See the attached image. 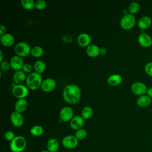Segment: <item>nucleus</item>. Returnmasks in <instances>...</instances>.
Masks as SVG:
<instances>
[{"label":"nucleus","instance_id":"obj_6","mask_svg":"<svg viewBox=\"0 0 152 152\" xmlns=\"http://www.w3.org/2000/svg\"><path fill=\"white\" fill-rule=\"evenodd\" d=\"M12 93L18 99H25L28 94V88L23 84H16L12 89Z\"/></svg>","mask_w":152,"mask_h":152},{"label":"nucleus","instance_id":"obj_41","mask_svg":"<svg viewBox=\"0 0 152 152\" xmlns=\"http://www.w3.org/2000/svg\"><path fill=\"white\" fill-rule=\"evenodd\" d=\"M56 152H59V151H56Z\"/></svg>","mask_w":152,"mask_h":152},{"label":"nucleus","instance_id":"obj_23","mask_svg":"<svg viewBox=\"0 0 152 152\" xmlns=\"http://www.w3.org/2000/svg\"><path fill=\"white\" fill-rule=\"evenodd\" d=\"M136 102L138 106L144 107L150 104L151 102V99L148 95H142L139 96L137 98Z\"/></svg>","mask_w":152,"mask_h":152},{"label":"nucleus","instance_id":"obj_14","mask_svg":"<svg viewBox=\"0 0 152 152\" xmlns=\"http://www.w3.org/2000/svg\"><path fill=\"white\" fill-rule=\"evenodd\" d=\"M91 38L90 36L86 33H82L77 37V43L81 47H87L91 45Z\"/></svg>","mask_w":152,"mask_h":152},{"label":"nucleus","instance_id":"obj_34","mask_svg":"<svg viewBox=\"0 0 152 152\" xmlns=\"http://www.w3.org/2000/svg\"><path fill=\"white\" fill-rule=\"evenodd\" d=\"M23 71H24L25 73H28V74L32 72L33 70V66L30 64H24L23 68L21 69Z\"/></svg>","mask_w":152,"mask_h":152},{"label":"nucleus","instance_id":"obj_2","mask_svg":"<svg viewBox=\"0 0 152 152\" xmlns=\"http://www.w3.org/2000/svg\"><path fill=\"white\" fill-rule=\"evenodd\" d=\"M43 80L41 74L36 72H32L27 76L26 80V86L28 89L31 90H36L41 87Z\"/></svg>","mask_w":152,"mask_h":152},{"label":"nucleus","instance_id":"obj_11","mask_svg":"<svg viewBox=\"0 0 152 152\" xmlns=\"http://www.w3.org/2000/svg\"><path fill=\"white\" fill-rule=\"evenodd\" d=\"M10 119L12 124L17 128H20L23 126L24 124V119L21 113L15 110L13 111L10 116Z\"/></svg>","mask_w":152,"mask_h":152},{"label":"nucleus","instance_id":"obj_27","mask_svg":"<svg viewBox=\"0 0 152 152\" xmlns=\"http://www.w3.org/2000/svg\"><path fill=\"white\" fill-rule=\"evenodd\" d=\"M44 53L43 49L40 46H35L31 50V55L34 58L41 57Z\"/></svg>","mask_w":152,"mask_h":152},{"label":"nucleus","instance_id":"obj_31","mask_svg":"<svg viewBox=\"0 0 152 152\" xmlns=\"http://www.w3.org/2000/svg\"><path fill=\"white\" fill-rule=\"evenodd\" d=\"M46 7V2L44 0H37L35 2V8L38 10H43Z\"/></svg>","mask_w":152,"mask_h":152},{"label":"nucleus","instance_id":"obj_28","mask_svg":"<svg viewBox=\"0 0 152 152\" xmlns=\"http://www.w3.org/2000/svg\"><path fill=\"white\" fill-rule=\"evenodd\" d=\"M21 6L26 10H31L35 8V2L33 0H21Z\"/></svg>","mask_w":152,"mask_h":152},{"label":"nucleus","instance_id":"obj_20","mask_svg":"<svg viewBox=\"0 0 152 152\" xmlns=\"http://www.w3.org/2000/svg\"><path fill=\"white\" fill-rule=\"evenodd\" d=\"M151 19L148 16H142L138 21V26L141 30L148 28L151 24Z\"/></svg>","mask_w":152,"mask_h":152},{"label":"nucleus","instance_id":"obj_7","mask_svg":"<svg viewBox=\"0 0 152 152\" xmlns=\"http://www.w3.org/2000/svg\"><path fill=\"white\" fill-rule=\"evenodd\" d=\"M147 90L148 89L146 85L144 83L140 81L134 83L131 86V91L134 94L138 95L140 96L145 95V93L147 92Z\"/></svg>","mask_w":152,"mask_h":152},{"label":"nucleus","instance_id":"obj_4","mask_svg":"<svg viewBox=\"0 0 152 152\" xmlns=\"http://www.w3.org/2000/svg\"><path fill=\"white\" fill-rule=\"evenodd\" d=\"M31 48L28 43L25 42L17 43L14 47V52L16 55L21 57H26L31 53Z\"/></svg>","mask_w":152,"mask_h":152},{"label":"nucleus","instance_id":"obj_35","mask_svg":"<svg viewBox=\"0 0 152 152\" xmlns=\"http://www.w3.org/2000/svg\"><path fill=\"white\" fill-rule=\"evenodd\" d=\"M145 71L150 76L152 77V62H150L146 64L145 65Z\"/></svg>","mask_w":152,"mask_h":152},{"label":"nucleus","instance_id":"obj_9","mask_svg":"<svg viewBox=\"0 0 152 152\" xmlns=\"http://www.w3.org/2000/svg\"><path fill=\"white\" fill-rule=\"evenodd\" d=\"M74 117V111L69 106H65L59 112V118L64 122H70Z\"/></svg>","mask_w":152,"mask_h":152},{"label":"nucleus","instance_id":"obj_3","mask_svg":"<svg viewBox=\"0 0 152 152\" xmlns=\"http://www.w3.org/2000/svg\"><path fill=\"white\" fill-rule=\"evenodd\" d=\"M27 146L26 138L21 135L15 136L14 139L11 141L10 147L12 152H22Z\"/></svg>","mask_w":152,"mask_h":152},{"label":"nucleus","instance_id":"obj_5","mask_svg":"<svg viewBox=\"0 0 152 152\" xmlns=\"http://www.w3.org/2000/svg\"><path fill=\"white\" fill-rule=\"evenodd\" d=\"M136 23V19L134 15L128 14L124 15L120 20V26L125 30H131L132 28Z\"/></svg>","mask_w":152,"mask_h":152},{"label":"nucleus","instance_id":"obj_37","mask_svg":"<svg viewBox=\"0 0 152 152\" xmlns=\"http://www.w3.org/2000/svg\"><path fill=\"white\" fill-rule=\"evenodd\" d=\"M147 95H148L150 98L152 97V87H151V88H148V89L147 90Z\"/></svg>","mask_w":152,"mask_h":152},{"label":"nucleus","instance_id":"obj_17","mask_svg":"<svg viewBox=\"0 0 152 152\" xmlns=\"http://www.w3.org/2000/svg\"><path fill=\"white\" fill-rule=\"evenodd\" d=\"M27 78L26 73L22 70L15 71L12 76L13 81L17 84H22Z\"/></svg>","mask_w":152,"mask_h":152},{"label":"nucleus","instance_id":"obj_38","mask_svg":"<svg viewBox=\"0 0 152 152\" xmlns=\"http://www.w3.org/2000/svg\"><path fill=\"white\" fill-rule=\"evenodd\" d=\"M106 53V49L105 48H101L100 54L102 55H105Z\"/></svg>","mask_w":152,"mask_h":152},{"label":"nucleus","instance_id":"obj_33","mask_svg":"<svg viewBox=\"0 0 152 152\" xmlns=\"http://www.w3.org/2000/svg\"><path fill=\"white\" fill-rule=\"evenodd\" d=\"M4 137H5V138L7 141H9L11 142L14 139V138L15 137V134L14 132H12L11 131H8L5 133Z\"/></svg>","mask_w":152,"mask_h":152},{"label":"nucleus","instance_id":"obj_12","mask_svg":"<svg viewBox=\"0 0 152 152\" xmlns=\"http://www.w3.org/2000/svg\"><path fill=\"white\" fill-rule=\"evenodd\" d=\"M10 63L11 68L14 70H15L16 71L21 70L24 64L22 57L18 55H14L12 56L10 59Z\"/></svg>","mask_w":152,"mask_h":152},{"label":"nucleus","instance_id":"obj_25","mask_svg":"<svg viewBox=\"0 0 152 152\" xmlns=\"http://www.w3.org/2000/svg\"><path fill=\"white\" fill-rule=\"evenodd\" d=\"M93 113V109L90 106H86L84 107L81 112V116L83 117V118L85 119H88L90 118Z\"/></svg>","mask_w":152,"mask_h":152},{"label":"nucleus","instance_id":"obj_8","mask_svg":"<svg viewBox=\"0 0 152 152\" xmlns=\"http://www.w3.org/2000/svg\"><path fill=\"white\" fill-rule=\"evenodd\" d=\"M63 146L68 149H72L77 147L78 144V140L75 135H66L64 137L62 140Z\"/></svg>","mask_w":152,"mask_h":152},{"label":"nucleus","instance_id":"obj_21","mask_svg":"<svg viewBox=\"0 0 152 152\" xmlns=\"http://www.w3.org/2000/svg\"><path fill=\"white\" fill-rule=\"evenodd\" d=\"M122 81V77L118 74L110 75L107 78V83L112 87H115L119 85Z\"/></svg>","mask_w":152,"mask_h":152},{"label":"nucleus","instance_id":"obj_19","mask_svg":"<svg viewBox=\"0 0 152 152\" xmlns=\"http://www.w3.org/2000/svg\"><path fill=\"white\" fill-rule=\"evenodd\" d=\"M47 150L49 152H56L59 147V142L58 140L55 138H50L46 144Z\"/></svg>","mask_w":152,"mask_h":152},{"label":"nucleus","instance_id":"obj_18","mask_svg":"<svg viewBox=\"0 0 152 152\" xmlns=\"http://www.w3.org/2000/svg\"><path fill=\"white\" fill-rule=\"evenodd\" d=\"M100 52V48L95 44H91L86 48V53L88 56L91 58H95L99 56Z\"/></svg>","mask_w":152,"mask_h":152},{"label":"nucleus","instance_id":"obj_40","mask_svg":"<svg viewBox=\"0 0 152 152\" xmlns=\"http://www.w3.org/2000/svg\"><path fill=\"white\" fill-rule=\"evenodd\" d=\"M40 152H49V151H48V150H43V151H42Z\"/></svg>","mask_w":152,"mask_h":152},{"label":"nucleus","instance_id":"obj_36","mask_svg":"<svg viewBox=\"0 0 152 152\" xmlns=\"http://www.w3.org/2000/svg\"><path fill=\"white\" fill-rule=\"evenodd\" d=\"M6 30H7L6 27L3 24H1L0 25V35H1V36L6 33Z\"/></svg>","mask_w":152,"mask_h":152},{"label":"nucleus","instance_id":"obj_30","mask_svg":"<svg viewBox=\"0 0 152 152\" xmlns=\"http://www.w3.org/2000/svg\"><path fill=\"white\" fill-rule=\"evenodd\" d=\"M87 135V131L83 128L80 129L75 131V136L78 140H82L86 138Z\"/></svg>","mask_w":152,"mask_h":152},{"label":"nucleus","instance_id":"obj_10","mask_svg":"<svg viewBox=\"0 0 152 152\" xmlns=\"http://www.w3.org/2000/svg\"><path fill=\"white\" fill-rule=\"evenodd\" d=\"M56 81L52 78H48L43 80L41 88L44 92L49 93L52 91L56 87Z\"/></svg>","mask_w":152,"mask_h":152},{"label":"nucleus","instance_id":"obj_13","mask_svg":"<svg viewBox=\"0 0 152 152\" xmlns=\"http://www.w3.org/2000/svg\"><path fill=\"white\" fill-rule=\"evenodd\" d=\"M84 124V119L81 115H76L69 122L70 127L75 131L81 129Z\"/></svg>","mask_w":152,"mask_h":152},{"label":"nucleus","instance_id":"obj_16","mask_svg":"<svg viewBox=\"0 0 152 152\" xmlns=\"http://www.w3.org/2000/svg\"><path fill=\"white\" fill-rule=\"evenodd\" d=\"M1 43L5 47H10L12 46L15 42L14 37L10 33H5L1 36Z\"/></svg>","mask_w":152,"mask_h":152},{"label":"nucleus","instance_id":"obj_26","mask_svg":"<svg viewBox=\"0 0 152 152\" xmlns=\"http://www.w3.org/2000/svg\"><path fill=\"white\" fill-rule=\"evenodd\" d=\"M44 129L40 125H34L30 130V134L34 137H39L43 134Z\"/></svg>","mask_w":152,"mask_h":152},{"label":"nucleus","instance_id":"obj_24","mask_svg":"<svg viewBox=\"0 0 152 152\" xmlns=\"http://www.w3.org/2000/svg\"><path fill=\"white\" fill-rule=\"evenodd\" d=\"M33 68L35 72L41 74L43 73L46 69L45 63L43 61L38 60L36 61L33 65Z\"/></svg>","mask_w":152,"mask_h":152},{"label":"nucleus","instance_id":"obj_15","mask_svg":"<svg viewBox=\"0 0 152 152\" xmlns=\"http://www.w3.org/2000/svg\"><path fill=\"white\" fill-rule=\"evenodd\" d=\"M138 42L141 46L148 48L152 45V38L148 34L141 33L138 37Z\"/></svg>","mask_w":152,"mask_h":152},{"label":"nucleus","instance_id":"obj_29","mask_svg":"<svg viewBox=\"0 0 152 152\" xmlns=\"http://www.w3.org/2000/svg\"><path fill=\"white\" fill-rule=\"evenodd\" d=\"M140 5L137 2H132L129 4L128 6V12L129 14L134 15L137 13L140 10Z\"/></svg>","mask_w":152,"mask_h":152},{"label":"nucleus","instance_id":"obj_22","mask_svg":"<svg viewBox=\"0 0 152 152\" xmlns=\"http://www.w3.org/2000/svg\"><path fill=\"white\" fill-rule=\"evenodd\" d=\"M28 107V102L25 99H18L15 103V110L20 113L24 112Z\"/></svg>","mask_w":152,"mask_h":152},{"label":"nucleus","instance_id":"obj_1","mask_svg":"<svg viewBox=\"0 0 152 152\" xmlns=\"http://www.w3.org/2000/svg\"><path fill=\"white\" fill-rule=\"evenodd\" d=\"M62 96L64 100L68 104L77 103L81 97V90L76 84H68L63 90Z\"/></svg>","mask_w":152,"mask_h":152},{"label":"nucleus","instance_id":"obj_39","mask_svg":"<svg viewBox=\"0 0 152 152\" xmlns=\"http://www.w3.org/2000/svg\"><path fill=\"white\" fill-rule=\"evenodd\" d=\"M0 53H1V57H0V62L3 61V55H2V50H0Z\"/></svg>","mask_w":152,"mask_h":152},{"label":"nucleus","instance_id":"obj_32","mask_svg":"<svg viewBox=\"0 0 152 152\" xmlns=\"http://www.w3.org/2000/svg\"><path fill=\"white\" fill-rule=\"evenodd\" d=\"M0 67L1 69L5 72L8 71L10 68H11L10 63L7 61H3L2 62H1L0 64Z\"/></svg>","mask_w":152,"mask_h":152}]
</instances>
